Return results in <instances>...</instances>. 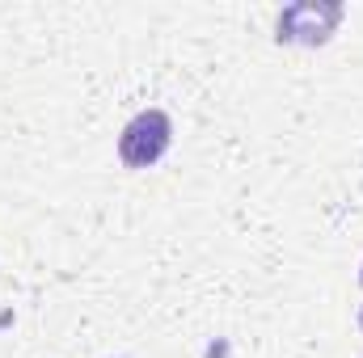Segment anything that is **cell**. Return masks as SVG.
<instances>
[{
  "mask_svg": "<svg viewBox=\"0 0 363 358\" xmlns=\"http://www.w3.org/2000/svg\"><path fill=\"white\" fill-rule=\"evenodd\" d=\"M359 329H363V304H359Z\"/></svg>",
  "mask_w": 363,
  "mask_h": 358,
  "instance_id": "3",
  "label": "cell"
},
{
  "mask_svg": "<svg viewBox=\"0 0 363 358\" xmlns=\"http://www.w3.org/2000/svg\"><path fill=\"white\" fill-rule=\"evenodd\" d=\"M342 13L347 8L338 0H300V4H287L279 13V21H274V38L279 42H300V47H321L338 30Z\"/></svg>",
  "mask_w": 363,
  "mask_h": 358,
  "instance_id": "2",
  "label": "cell"
},
{
  "mask_svg": "<svg viewBox=\"0 0 363 358\" xmlns=\"http://www.w3.org/2000/svg\"><path fill=\"white\" fill-rule=\"evenodd\" d=\"M174 144V122L165 110H140L123 135H118V156L127 169H152Z\"/></svg>",
  "mask_w": 363,
  "mask_h": 358,
  "instance_id": "1",
  "label": "cell"
},
{
  "mask_svg": "<svg viewBox=\"0 0 363 358\" xmlns=\"http://www.w3.org/2000/svg\"><path fill=\"white\" fill-rule=\"evenodd\" d=\"M359 287H363V266H359Z\"/></svg>",
  "mask_w": 363,
  "mask_h": 358,
  "instance_id": "4",
  "label": "cell"
}]
</instances>
